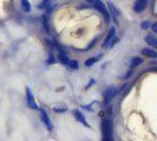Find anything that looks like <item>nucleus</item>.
Listing matches in <instances>:
<instances>
[{"mask_svg":"<svg viewBox=\"0 0 157 141\" xmlns=\"http://www.w3.org/2000/svg\"><path fill=\"white\" fill-rule=\"evenodd\" d=\"M73 115H75V118H76V120H77V121L82 122V124L85 126V127H87V128H90V125L86 122L85 117L82 114V112H79V110H75V112H73Z\"/></svg>","mask_w":157,"mask_h":141,"instance_id":"nucleus-8","label":"nucleus"},{"mask_svg":"<svg viewBox=\"0 0 157 141\" xmlns=\"http://www.w3.org/2000/svg\"><path fill=\"white\" fill-rule=\"evenodd\" d=\"M142 61H143V60H142L141 58H134L132 61H131V68H135V67H137L138 65H141Z\"/></svg>","mask_w":157,"mask_h":141,"instance_id":"nucleus-15","label":"nucleus"},{"mask_svg":"<svg viewBox=\"0 0 157 141\" xmlns=\"http://www.w3.org/2000/svg\"><path fill=\"white\" fill-rule=\"evenodd\" d=\"M58 60L60 61L62 63H64V65H66V66H69V63H70V59L66 56V55L64 54H59V56H58Z\"/></svg>","mask_w":157,"mask_h":141,"instance_id":"nucleus-13","label":"nucleus"},{"mask_svg":"<svg viewBox=\"0 0 157 141\" xmlns=\"http://www.w3.org/2000/svg\"><path fill=\"white\" fill-rule=\"evenodd\" d=\"M115 95H116V89H115L113 87L109 88V89L106 91V93H105V101L109 102L110 100H112Z\"/></svg>","mask_w":157,"mask_h":141,"instance_id":"nucleus-9","label":"nucleus"},{"mask_svg":"<svg viewBox=\"0 0 157 141\" xmlns=\"http://www.w3.org/2000/svg\"><path fill=\"white\" fill-rule=\"evenodd\" d=\"M152 31H154V33H157V23L152 24Z\"/></svg>","mask_w":157,"mask_h":141,"instance_id":"nucleus-22","label":"nucleus"},{"mask_svg":"<svg viewBox=\"0 0 157 141\" xmlns=\"http://www.w3.org/2000/svg\"><path fill=\"white\" fill-rule=\"evenodd\" d=\"M145 41L149 44V45H151L152 47H157V40L152 37V35H147L145 37Z\"/></svg>","mask_w":157,"mask_h":141,"instance_id":"nucleus-11","label":"nucleus"},{"mask_svg":"<svg viewBox=\"0 0 157 141\" xmlns=\"http://www.w3.org/2000/svg\"><path fill=\"white\" fill-rule=\"evenodd\" d=\"M53 110H56V112H66L67 110V107L65 106V105H55L53 106Z\"/></svg>","mask_w":157,"mask_h":141,"instance_id":"nucleus-14","label":"nucleus"},{"mask_svg":"<svg viewBox=\"0 0 157 141\" xmlns=\"http://www.w3.org/2000/svg\"><path fill=\"white\" fill-rule=\"evenodd\" d=\"M21 2V7L25 12H30L31 11V5H30V1L29 0H20Z\"/></svg>","mask_w":157,"mask_h":141,"instance_id":"nucleus-12","label":"nucleus"},{"mask_svg":"<svg viewBox=\"0 0 157 141\" xmlns=\"http://www.w3.org/2000/svg\"><path fill=\"white\" fill-rule=\"evenodd\" d=\"M102 131L104 140H110L111 139V122L109 120L104 119L102 122Z\"/></svg>","mask_w":157,"mask_h":141,"instance_id":"nucleus-1","label":"nucleus"},{"mask_svg":"<svg viewBox=\"0 0 157 141\" xmlns=\"http://www.w3.org/2000/svg\"><path fill=\"white\" fill-rule=\"evenodd\" d=\"M40 115H41V120H43L44 125L47 127V129H48V131H52V129H53V126L51 124V120H50V118H48L46 112H45V110H41V112H40Z\"/></svg>","mask_w":157,"mask_h":141,"instance_id":"nucleus-5","label":"nucleus"},{"mask_svg":"<svg viewBox=\"0 0 157 141\" xmlns=\"http://www.w3.org/2000/svg\"><path fill=\"white\" fill-rule=\"evenodd\" d=\"M69 66H70L72 70H78V63H77L76 60H70Z\"/></svg>","mask_w":157,"mask_h":141,"instance_id":"nucleus-16","label":"nucleus"},{"mask_svg":"<svg viewBox=\"0 0 157 141\" xmlns=\"http://www.w3.org/2000/svg\"><path fill=\"white\" fill-rule=\"evenodd\" d=\"M110 42H111V44H109V46H108V47H110V48H112V47L115 46V45H116V44L118 42V39H113V38H112V40H111Z\"/></svg>","mask_w":157,"mask_h":141,"instance_id":"nucleus-20","label":"nucleus"},{"mask_svg":"<svg viewBox=\"0 0 157 141\" xmlns=\"http://www.w3.org/2000/svg\"><path fill=\"white\" fill-rule=\"evenodd\" d=\"M115 33H116V28H115V27H111L108 37L105 38L104 42H103V47H104V48H106V47L109 46V44H110V41L112 40V38H115Z\"/></svg>","mask_w":157,"mask_h":141,"instance_id":"nucleus-7","label":"nucleus"},{"mask_svg":"<svg viewBox=\"0 0 157 141\" xmlns=\"http://www.w3.org/2000/svg\"><path fill=\"white\" fill-rule=\"evenodd\" d=\"M148 5V0H136L134 5V11L136 13H142Z\"/></svg>","mask_w":157,"mask_h":141,"instance_id":"nucleus-4","label":"nucleus"},{"mask_svg":"<svg viewBox=\"0 0 157 141\" xmlns=\"http://www.w3.org/2000/svg\"><path fill=\"white\" fill-rule=\"evenodd\" d=\"M96 61H97V58H90V59H87L86 60L85 65H86V66H91V65H94Z\"/></svg>","mask_w":157,"mask_h":141,"instance_id":"nucleus-18","label":"nucleus"},{"mask_svg":"<svg viewBox=\"0 0 157 141\" xmlns=\"http://www.w3.org/2000/svg\"><path fill=\"white\" fill-rule=\"evenodd\" d=\"M26 101H27V106H29L31 110H38V106H37V103H36L34 96L32 95L30 88H26Z\"/></svg>","mask_w":157,"mask_h":141,"instance_id":"nucleus-2","label":"nucleus"},{"mask_svg":"<svg viewBox=\"0 0 157 141\" xmlns=\"http://www.w3.org/2000/svg\"><path fill=\"white\" fill-rule=\"evenodd\" d=\"M108 6H109V9H110V14L112 16V19L115 20V23H118V16L121 14V12L115 7V5L110 1H108Z\"/></svg>","mask_w":157,"mask_h":141,"instance_id":"nucleus-6","label":"nucleus"},{"mask_svg":"<svg viewBox=\"0 0 157 141\" xmlns=\"http://www.w3.org/2000/svg\"><path fill=\"white\" fill-rule=\"evenodd\" d=\"M85 1H86V2H89L90 5L94 6V5H96V4H98V2L101 1V0H85Z\"/></svg>","mask_w":157,"mask_h":141,"instance_id":"nucleus-21","label":"nucleus"},{"mask_svg":"<svg viewBox=\"0 0 157 141\" xmlns=\"http://www.w3.org/2000/svg\"><path fill=\"white\" fill-rule=\"evenodd\" d=\"M94 7H96L99 12H102L103 16H104V20H105V23H109L110 21V14H109V12L106 11V8H105V5L103 4L102 1H99L98 4H96Z\"/></svg>","mask_w":157,"mask_h":141,"instance_id":"nucleus-3","label":"nucleus"},{"mask_svg":"<svg viewBox=\"0 0 157 141\" xmlns=\"http://www.w3.org/2000/svg\"><path fill=\"white\" fill-rule=\"evenodd\" d=\"M143 54L147 55V56H150V58H156L157 53L155 52V49H151V48H144L143 49Z\"/></svg>","mask_w":157,"mask_h":141,"instance_id":"nucleus-10","label":"nucleus"},{"mask_svg":"<svg viewBox=\"0 0 157 141\" xmlns=\"http://www.w3.org/2000/svg\"><path fill=\"white\" fill-rule=\"evenodd\" d=\"M48 5H50V0H43V1L40 2L39 8H46Z\"/></svg>","mask_w":157,"mask_h":141,"instance_id":"nucleus-17","label":"nucleus"},{"mask_svg":"<svg viewBox=\"0 0 157 141\" xmlns=\"http://www.w3.org/2000/svg\"><path fill=\"white\" fill-rule=\"evenodd\" d=\"M141 27H142V30H148L150 27V21H144V23H142Z\"/></svg>","mask_w":157,"mask_h":141,"instance_id":"nucleus-19","label":"nucleus"}]
</instances>
